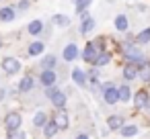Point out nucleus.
Returning <instances> with one entry per match:
<instances>
[{"instance_id": "1", "label": "nucleus", "mask_w": 150, "mask_h": 139, "mask_svg": "<svg viewBox=\"0 0 150 139\" xmlns=\"http://www.w3.org/2000/svg\"><path fill=\"white\" fill-rule=\"evenodd\" d=\"M121 53H123V57H125L127 61H134V64H140V61H144V59H146V55L142 53L140 45L129 43V41H125V43L121 45Z\"/></svg>"}, {"instance_id": "2", "label": "nucleus", "mask_w": 150, "mask_h": 139, "mask_svg": "<svg viewBox=\"0 0 150 139\" xmlns=\"http://www.w3.org/2000/svg\"><path fill=\"white\" fill-rule=\"evenodd\" d=\"M45 96L52 100V104H54L56 108H64V106H66V100H68V98H66V92H62L60 88H56V84L45 88Z\"/></svg>"}, {"instance_id": "3", "label": "nucleus", "mask_w": 150, "mask_h": 139, "mask_svg": "<svg viewBox=\"0 0 150 139\" xmlns=\"http://www.w3.org/2000/svg\"><path fill=\"white\" fill-rule=\"evenodd\" d=\"M21 59H17V57H13V55H8V57H4L2 61H0V68H2V72L6 74V76H15V74H19L21 72Z\"/></svg>"}, {"instance_id": "4", "label": "nucleus", "mask_w": 150, "mask_h": 139, "mask_svg": "<svg viewBox=\"0 0 150 139\" xmlns=\"http://www.w3.org/2000/svg\"><path fill=\"white\" fill-rule=\"evenodd\" d=\"M99 53H101V49L95 45V41H88V43L84 45V49H82L80 55H82V61H84V64H91V66H93Z\"/></svg>"}, {"instance_id": "5", "label": "nucleus", "mask_w": 150, "mask_h": 139, "mask_svg": "<svg viewBox=\"0 0 150 139\" xmlns=\"http://www.w3.org/2000/svg\"><path fill=\"white\" fill-rule=\"evenodd\" d=\"M21 125H23V117H21V112H17V110L6 112V117H4V127H6V131L21 129Z\"/></svg>"}, {"instance_id": "6", "label": "nucleus", "mask_w": 150, "mask_h": 139, "mask_svg": "<svg viewBox=\"0 0 150 139\" xmlns=\"http://www.w3.org/2000/svg\"><path fill=\"white\" fill-rule=\"evenodd\" d=\"M52 121L58 125V129H68L70 125V119H68V112L64 108H56L54 115H52Z\"/></svg>"}, {"instance_id": "7", "label": "nucleus", "mask_w": 150, "mask_h": 139, "mask_svg": "<svg viewBox=\"0 0 150 139\" xmlns=\"http://www.w3.org/2000/svg\"><path fill=\"white\" fill-rule=\"evenodd\" d=\"M103 100L107 102V104H115L117 102V88L111 84V82H107V84H103Z\"/></svg>"}, {"instance_id": "8", "label": "nucleus", "mask_w": 150, "mask_h": 139, "mask_svg": "<svg viewBox=\"0 0 150 139\" xmlns=\"http://www.w3.org/2000/svg\"><path fill=\"white\" fill-rule=\"evenodd\" d=\"M78 55H80V51H78V45L76 43H68L66 47H64V51H62V57H64V61H74V59H78Z\"/></svg>"}, {"instance_id": "9", "label": "nucleus", "mask_w": 150, "mask_h": 139, "mask_svg": "<svg viewBox=\"0 0 150 139\" xmlns=\"http://www.w3.org/2000/svg\"><path fill=\"white\" fill-rule=\"evenodd\" d=\"M136 66H138V78H140L142 82L150 84V59L146 57L144 61H140V64H136Z\"/></svg>"}, {"instance_id": "10", "label": "nucleus", "mask_w": 150, "mask_h": 139, "mask_svg": "<svg viewBox=\"0 0 150 139\" xmlns=\"http://www.w3.org/2000/svg\"><path fill=\"white\" fill-rule=\"evenodd\" d=\"M56 80H58V76H56V70H43L41 74H39V84L41 86H54L56 84Z\"/></svg>"}, {"instance_id": "11", "label": "nucleus", "mask_w": 150, "mask_h": 139, "mask_svg": "<svg viewBox=\"0 0 150 139\" xmlns=\"http://www.w3.org/2000/svg\"><path fill=\"white\" fill-rule=\"evenodd\" d=\"M121 74H123V78H125L127 82H129V80H136V78H138V66H136L134 61H125Z\"/></svg>"}, {"instance_id": "12", "label": "nucleus", "mask_w": 150, "mask_h": 139, "mask_svg": "<svg viewBox=\"0 0 150 139\" xmlns=\"http://www.w3.org/2000/svg\"><path fill=\"white\" fill-rule=\"evenodd\" d=\"M17 19V8L15 6H2L0 8V21L2 23H13Z\"/></svg>"}, {"instance_id": "13", "label": "nucleus", "mask_w": 150, "mask_h": 139, "mask_svg": "<svg viewBox=\"0 0 150 139\" xmlns=\"http://www.w3.org/2000/svg\"><path fill=\"white\" fill-rule=\"evenodd\" d=\"M33 86H35V78H33V76H23L17 88H19V92H21V94H25V92H31V90H33Z\"/></svg>"}, {"instance_id": "14", "label": "nucleus", "mask_w": 150, "mask_h": 139, "mask_svg": "<svg viewBox=\"0 0 150 139\" xmlns=\"http://www.w3.org/2000/svg\"><path fill=\"white\" fill-rule=\"evenodd\" d=\"M52 25H54V27H58V29H66V27H70V17H66V15L58 13V15H54V17H52Z\"/></svg>"}, {"instance_id": "15", "label": "nucleus", "mask_w": 150, "mask_h": 139, "mask_svg": "<svg viewBox=\"0 0 150 139\" xmlns=\"http://www.w3.org/2000/svg\"><path fill=\"white\" fill-rule=\"evenodd\" d=\"M43 51H45V43H43V41H39V39H37V41H33V43L29 45V49H27V53H29L31 57H37V55H41Z\"/></svg>"}, {"instance_id": "16", "label": "nucleus", "mask_w": 150, "mask_h": 139, "mask_svg": "<svg viewBox=\"0 0 150 139\" xmlns=\"http://www.w3.org/2000/svg\"><path fill=\"white\" fill-rule=\"evenodd\" d=\"M117 100H119V102H129V100H132V88H129L127 84H121V86L117 88Z\"/></svg>"}, {"instance_id": "17", "label": "nucleus", "mask_w": 150, "mask_h": 139, "mask_svg": "<svg viewBox=\"0 0 150 139\" xmlns=\"http://www.w3.org/2000/svg\"><path fill=\"white\" fill-rule=\"evenodd\" d=\"M132 98H134L136 108H144V106H146V102H148V98H150V94H148L146 90H138V92H136V96H132Z\"/></svg>"}, {"instance_id": "18", "label": "nucleus", "mask_w": 150, "mask_h": 139, "mask_svg": "<svg viewBox=\"0 0 150 139\" xmlns=\"http://www.w3.org/2000/svg\"><path fill=\"white\" fill-rule=\"evenodd\" d=\"M56 64H58V59H56V55H54V53L43 55V59L39 61L41 70H56Z\"/></svg>"}, {"instance_id": "19", "label": "nucleus", "mask_w": 150, "mask_h": 139, "mask_svg": "<svg viewBox=\"0 0 150 139\" xmlns=\"http://www.w3.org/2000/svg\"><path fill=\"white\" fill-rule=\"evenodd\" d=\"M72 80H74V84L80 86V88L86 86V74H84L80 68H74V70H72Z\"/></svg>"}, {"instance_id": "20", "label": "nucleus", "mask_w": 150, "mask_h": 139, "mask_svg": "<svg viewBox=\"0 0 150 139\" xmlns=\"http://www.w3.org/2000/svg\"><path fill=\"white\" fill-rule=\"evenodd\" d=\"M113 25H115V29H117L119 33H125V31H127V27H129V21H127V17H125V15H117V17H115V21H113Z\"/></svg>"}, {"instance_id": "21", "label": "nucleus", "mask_w": 150, "mask_h": 139, "mask_svg": "<svg viewBox=\"0 0 150 139\" xmlns=\"http://www.w3.org/2000/svg\"><path fill=\"white\" fill-rule=\"evenodd\" d=\"M134 43H136V45H148V43H150V27H146L144 31H140V33L134 37Z\"/></svg>"}, {"instance_id": "22", "label": "nucleus", "mask_w": 150, "mask_h": 139, "mask_svg": "<svg viewBox=\"0 0 150 139\" xmlns=\"http://www.w3.org/2000/svg\"><path fill=\"white\" fill-rule=\"evenodd\" d=\"M95 29V19L88 15V17H84L82 19V25H80V35H86V33H91Z\"/></svg>"}, {"instance_id": "23", "label": "nucleus", "mask_w": 150, "mask_h": 139, "mask_svg": "<svg viewBox=\"0 0 150 139\" xmlns=\"http://www.w3.org/2000/svg\"><path fill=\"white\" fill-rule=\"evenodd\" d=\"M107 64H111V53L105 49V51H101V53L97 55V59H95V64H93V66L103 68V66H107Z\"/></svg>"}, {"instance_id": "24", "label": "nucleus", "mask_w": 150, "mask_h": 139, "mask_svg": "<svg viewBox=\"0 0 150 139\" xmlns=\"http://www.w3.org/2000/svg\"><path fill=\"white\" fill-rule=\"evenodd\" d=\"M121 125H123V119L117 117V115H111V117L107 119V127H109V131H119Z\"/></svg>"}, {"instance_id": "25", "label": "nucleus", "mask_w": 150, "mask_h": 139, "mask_svg": "<svg viewBox=\"0 0 150 139\" xmlns=\"http://www.w3.org/2000/svg\"><path fill=\"white\" fill-rule=\"evenodd\" d=\"M41 31H43V21H39V19L37 21H31L29 27H27V33L29 35H39Z\"/></svg>"}, {"instance_id": "26", "label": "nucleus", "mask_w": 150, "mask_h": 139, "mask_svg": "<svg viewBox=\"0 0 150 139\" xmlns=\"http://www.w3.org/2000/svg\"><path fill=\"white\" fill-rule=\"evenodd\" d=\"M58 131H60V129H58V125H56L54 121H47V123L43 125V135H45L47 139H52V137H54Z\"/></svg>"}, {"instance_id": "27", "label": "nucleus", "mask_w": 150, "mask_h": 139, "mask_svg": "<svg viewBox=\"0 0 150 139\" xmlns=\"http://www.w3.org/2000/svg\"><path fill=\"white\" fill-rule=\"evenodd\" d=\"M119 133H121V137H134L138 133V127L136 125H121L119 127Z\"/></svg>"}, {"instance_id": "28", "label": "nucleus", "mask_w": 150, "mask_h": 139, "mask_svg": "<svg viewBox=\"0 0 150 139\" xmlns=\"http://www.w3.org/2000/svg\"><path fill=\"white\" fill-rule=\"evenodd\" d=\"M91 4H93V0H74V6H76V13L78 15L84 13V10H88Z\"/></svg>"}, {"instance_id": "29", "label": "nucleus", "mask_w": 150, "mask_h": 139, "mask_svg": "<svg viewBox=\"0 0 150 139\" xmlns=\"http://www.w3.org/2000/svg\"><path fill=\"white\" fill-rule=\"evenodd\" d=\"M45 123H47V115H45L43 110L35 112V117H33V125H35V127H43Z\"/></svg>"}, {"instance_id": "30", "label": "nucleus", "mask_w": 150, "mask_h": 139, "mask_svg": "<svg viewBox=\"0 0 150 139\" xmlns=\"http://www.w3.org/2000/svg\"><path fill=\"white\" fill-rule=\"evenodd\" d=\"M86 84H88V86H91V90H93V92H95V94H99V92H101V90H103V84H101V82H99V78H97V80H88V82H86Z\"/></svg>"}, {"instance_id": "31", "label": "nucleus", "mask_w": 150, "mask_h": 139, "mask_svg": "<svg viewBox=\"0 0 150 139\" xmlns=\"http://www.w3.org/2000/svg\"><path fill=\"white\" fill-rule=\"evenodd\" d=\"M6 139H25V133L21 129H15V131H8Z\"/></svg>"}, {"instance_id": "32", "label": "nucleus", "mask_w": 150, "mask_h": 139, "mask_svg": "<svg viewBox=\"0 0 150 139\" xmlns=\"http://www.w3.org/2000/svg\"><path fill=\"white\" fill-rule=\"evenodd\" d=\"M29 6H31V2H29V0H19V2H17V8H19L21 13H25Z\"/></svg>"}, {"instance_id": "33", "label": "nucleus", "mask_w": 150, "mask_h": 139, "mask_svg": "<svg viewBox=\"0 0 150 139\" xmlns=\"http://www.w3.org/2000/svg\"><path fill=\"white\" fill-rule=\"evenodd\" d=\"M6 98V88H0V100Z\"/></svg>"}, {"instance_id": "34", "label": "nucleus", "mask_w": 150, "mask_h": 139, "mask_svg": "<svg viewBox=\"0 0 150 139\" xmlns=\"http://www.w3.org/2000/svg\"><path fill=\"white\" fill-rule=\"evenodd\" d=\"M76 139H88V135H84V133H82V135H78Z\"/></svg>"}, {"instance_id": "35", "label": "nucleus", "mask_w": 150, "mask_h": 139, "mask_svg": "<svg viewBox=\"0 0 150 139\" xmlns=\"http://www.w3.org/2000/svg\"><path fill=\"white\" fill-rule=\"evenodd\" d=\"M0 47H2V37H0Z\"/></svg>"}, {"instance_id": "36", "label": "nucleus", "mask_w": 150, "mask_h": 139, "mask_svg": "<svg viewBox=\"0 0 150 139\" xmlns=\"http://www.w3.org/2000/svg\"><path fill=\"white\" fill-rule=\"evenodd\" d=\"M0 2H2V0H0Z\"/></svg>"}]
</instances>
